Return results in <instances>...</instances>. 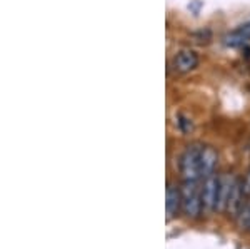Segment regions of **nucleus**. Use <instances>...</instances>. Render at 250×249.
Listing matches in <instances>:
<instances>
[{
  "mask_svg": "<svg viewBox=\"0 0 250 249\" xmlns=\"http://www.w3.org/2000/svg\"><path fill=\"white\" fill-rule=\"evenodd\" d=\"M182 211L185 216L195 219L202 214V186H199V181H184L182 187Z\"/></svg>",
  "mask_w": 250,
  "mask_h": 249,
  "instance_id": "nucleus-1",
  "label": "nucleus"
},
{
  "mask_svg": "<svg viewBox=\"0 0 250 249\" xmlns=\"http://www.w3.org/2000/svg\"><path fill=\"white\" fill-rule=\"evenodd\" d=\"M202 144H190L182 152L179 160V169L184 181L202 179V176H200V156H202Z\"/></svg>",
  "mask_w": 250,
  "mask_h": 249,
  "instance_id": "nucleus-2",
  "label": "nucleus"
},
{
  "mask_svg": "<svg viewBox=\"0 0 250 249\" xmlns=\"http://www.w3.org/2000/svg\"><path fill=\"white\" fill-rule=\"evenodd\" d=\"M219 176H208L202 182V204L205 212L217 211V196H219Z\"/></svg>",
  "mask_w": 250,
  "mask_h": 249,
  "instance_id": "nucleus-3",
  "label": "nucleus"
},
{
  "mask_svg": "<svg viewBox=\"0 0 250 249\" xmlns=\"http://www.w3.org/2000/svg\"><path fill=\"white\" fill-rule=\"evenodd\" d=\"M197 66H199V55L188 49L177 52L172 59V69L175 72H179V74H188V72H192Z\"/></svg>",
  "mask_w": 250,
  "mask_h": 249,
  "instance_id": "nucleus-4",
  "label": "nucleus"
},
{
  "mask_svg": "<svg viewBox=\"0 0 250 249\" xmlns=\"http://www.w3.org/2000/svg\"><path fill=\"white\" fill-rule=\"evenodd\" d=\"M167 201H165V211H167V216L165 219L170 221L172 218H175L177 212L182 209V191L180 187H177L175 184L168 182L167 184Z\"/></svg>",
  "mask_w": 250,
  "mask_h": 249,
  "instance_id": "nucleus-5",
  "label": "nucleus"
},
{
  "mask_svg": "<svg viewBox=\"0 0 250 249\" xmlns=\"http://www.w3.org/2000/svg\"><path fill=\"white\" fill-rule=\"evenodd\" d=\"M217 164H219V154L212 146H204L202 156H200V176L202 179L215 174Z\"/></svg>",
  "mask_w": 250,
  "mask_h": 249,
  "instance_id": "nucleus-6",
  "label": "nucleus"
},
{
  "mask_svg": "<svg viewBox=\"0 0 250 249\" xmlns=\"http://www.w3.org/2000/svg\"><path fill=\"white\" fill-rule=\"evenodd\" d=\"M244 196H245L244 194V186H242L240 181L235 178V181H233V186H232V192H230L229 201H227V207H225V211H227L230 216H233V218H237V214H239L242 206H244Z\"/></svg>",
  "mask_w": 250,
  "mask_h": 249,
  "instance_id": "nucleus-7",
  "label": "nucleus"
},
{
  "mask_svg": "<svg viewBox=\"0 0 250 249\" xmlns=\"http://www.w3.org/2000/svg\"><path fill=\"white\" fill-rule=\"evenodd\" d=\"M233 181H235L233 176H220L219 196H217V211H225V207H227V201L232 192Z\"/></svg>",
  "mask_w": 250,
  "mask_h": 249,
  "instance_id": "nucleus-8",
  "label": "nucleus"
},
{
  "mask_svg": "<svg viewBox=\"0 0 250 249\" xmlns=\"http://www.w3.org/2000/svg\"><path fill=\"white\" fill-rule=\"evenodd\" d=\"M250 42V22H245L237 30L225 37V44L230 47H244Z\"/></svg>",
  "mask_w": 250,
  "mask_h": 249,
  "instance_id": "nucleus-9",
  "label": "nucleus"
},
{
  "mask_svg": "<svg viewBox=\"0 0 250 249\" xmlns=\"http://www.w3.org/2000/svg\"><path fill=\"white\" fill-rule=\"evenodd\" d=\"M179 127H180V131L182 132H188L192 129V122L188 119H185L184 115H179Z\"/></svg>",
  "mask_w": 250,
  "mask_h": 249,
  "instance_id": "nucleus-10",
  "label": "nucleus"
},
{
  "mask_svg": "<svg viewBox=\"0 0 250 249\" xmlns=\"http://www.w3.org/2000/svg\"><path fill=\"white\" fill-rule=\"evenodd\" d=\"M242 186H244V194L250 196V169L247 174H245V179H244V182H242Z\"/></svg>",
  "mask_w": 250,
  "mask_h": 249,
  "instance_id": "nucleus-11",
  "label": "nucleus"
}]
</instances>
